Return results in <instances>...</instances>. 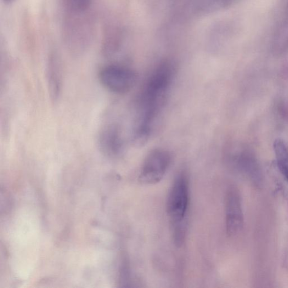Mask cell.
Returning a JSON list of instances; mask_svg holds the SVG:
<instances>
[{
  "label": "cell",
  "instance_id": "obj_8",
  "mask_svg": "<svg viewBox=\"0 0 288 288\" xmlns=\"http://www.w3.org/2000/svg\"><path fill=\"white\" fill-rule=\"evenodd\" d=\"M274 149L279 170L288 181L287 147L283 140L277 139L274 143Z\"/></svg>",
  "mask_w": 288,
  "mask_h": 288
},
{
  "label": "cell",
  "instance_id": "obj_10",
  "mask_svg": "<svg viewBox=\"0 0 288 288\" xmlns=\"http://www.w3.org/2000/svg\"><path fill=\"white\" fill-rule=\"evenodd\" d=\"M5 1L10 3L11 2H12L13 0H5Z\"/></svg>",
  "mask_w": 288,
  "mask_h": 288
},
{
  "label": "cell",
  "instance_id": "obj_9",
  "mask_svg": "<svg viewBox=\"0 0 288 288\" xmlns=\"http://www.w3.org/2000/svg\"><path fill=\"white\" fill-rule=\"evenodd\" d=\"M71 8L77 12H83L90 7L91 0H69Z\"/></svg>",
  "mask_w": 288,
  "mask_h": 288
},
{
  "label": "cell",
  "instance_id": "obj_7",
  "mask_svg": "<svg viewBox=\"0 0 288 288\" xmlns=\"http://www.w3.org/2000/svg\"><path fill=\"white\" fill-rule=\"evenodd\" d=\"M58 61L55 56L51 57L48 62L47 72L49 95L54 103L59 100L63 86L61 69Z\"/></svg>",
  "mask_w": 288,
  "mask_h": 288
},
{
  "label": "cell",
  "instance_id": "obj_4",
  "mask_svg": "<svg viewBox=\"0 0 288 288\" xmlns=\"http://www.w3.org/2000/svg\"><path fill=\"white\" fill-rule=\"evenodd\" d=\"M172 158L169 152L162 149H155L146 157L141 169V183L153 185L161 182L170 166Z\"/></svg>",
  "mask_w": 288,
  "mask_h": 288
},
{
  "label": "cell",
  "instance_id": "obj_3",
  "mask_svg": "<svg viewBox=\"0 0 288 288\" xmlns=\"http://www.w3.org/2000/svg\"><path fill=\"white\" fill-rule=\"evenodd\" d=\"M137 73L128 68L111 65L104 68L99 73V80L109 91L117 94L130 92L137 81Z\"/></svg>",
  "mask_w": 288,
  "mask_h": 288
},
{
  "label": "cell",
  "instance_id": "obj_5",
  "mask_svg": "<svg viewBox=\"0 0 288 288\" xmlns=\"http://www.w3.org/2000/svg\"><path fill=\"white\" fill-rule=\"evenodd\" d=\"M225 213L228 234L239 233L243 227L244 218L240 196L234 190H230L226 197Z\"/></svg>",
  "mask_w": 288,
  "mask_h": 288
},
{
  "label": "cell",
  "instance_id": "obj_2",
  "mask_svg": "<svg viewBox=\"0 0 288 288\" xmlns=\"http://www.w3.org/2000/svg\"><path fill=\"white\" fill-rule=\"evenodd\" d=\"M189 203L188 179L184 172L180 173L174 180L167 202V211L173 230H186Z\"/></svg>",
  "mask_w": 288,
  "mask_h": 288
},
{
  "label": "cell",
  "instance_id": "obj_1",
  "mask_svg": "<svg viewBox=\"0 0 288 288\" xmlns=\"http://www.w3.org/2000/svg\"><path fill=\"white\" fill-rule=\"evenodd\" d=\"M174 75V66L168 61L163 62L152 73L139 99L138 120L140 122L154 125Z\"/></svg>",
  "mask_w": 288,
  "mask_h": 288
},
{
  "label": "cell",
  "instance_id": "obj_6",
  "mask_svg": "<svg viewBox=\"0 0 288 288\" xmlns=\"http://www.w3.org/2000/svg\"><path fill=\"white\" fill-rule=\"evenodd\" d=\"M98 143L100 150L104 154H120L123 148V141L119 127L114 124L105 126L99 132Z\"/></svg>",
  "mask_w": 288,
  "mask_h": 288
}]
</instances>
